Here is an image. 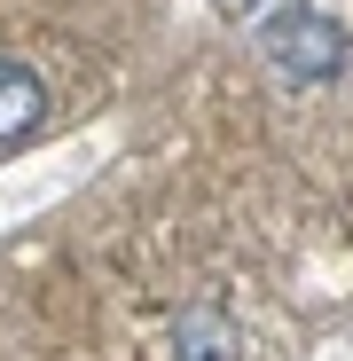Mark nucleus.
I'll list each match as a JSON object with an SVG mask.
<instances>
[{
  "mask_svg": "<svg viewBox=\"0 0 353 361\" xmlns=\"http://www.w3.org/2000/svg\"><path fill=\"white\" fill-rule=\"evenodd\" d=\"M259 39H267V55H275V71H283V79H337V71H345V55H353L345 24L322 16V8H283Z\"/></svg>",
  "mask_w": 353,
  "mask_h": 361,
  "instance_id": "nucleus-1",
  "label": "nucleus"
},
{
  "mask_svg": "<svg viewBox=\"0 0 353 361\" xmlns=\"http://www.w3.org/2000/svg\"><path fill=\"white\" fill-rule=\"evenodd\" d=\"M181 353H189V361H228V353H235V330H228L212 307H197V314L181 322Z\"/></svg>",
  "mask_w": 353,
  "mask_h": 361,
  "instance_id": "nucleus-3",
  "label": "nucleus"
},
{
  "mask_svg": "<svg viewBox=\"0 0 353 361\" xmlns=\"http://www.w3.org/2000/svg\"><path fill=\"white\" fill-rule=\"evenodd\" d=\"M39 110H47V87L32 63H16V55H0V142H24L39 126Z\"/></svg>",
  "mask_w": 353,
  "mask_h": 361,
  "instance_id": "nucleus-2",
  "label": "nucleus"
}]
</instances>
